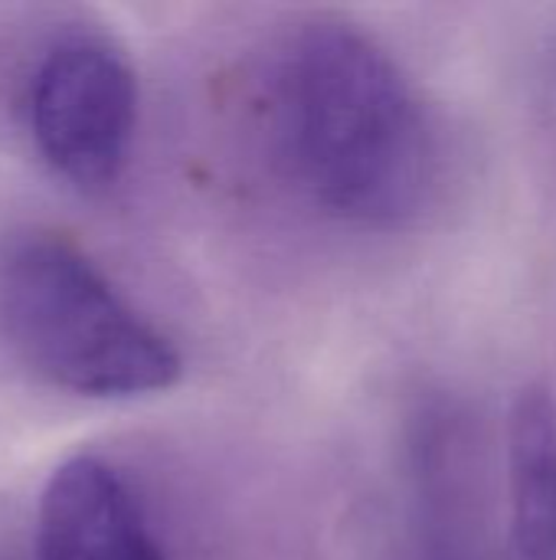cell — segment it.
<instances>
[{"mask_svg": "<svg viewBox=\"0 0 556 560\" xmlns=\"http://www.w3.org/2000/svg\"><path fill=\"white\" fill-rule=\"evenodd\" d=\"M265 118L282 174L331 220L397 230L436 197L442 144L419 89L341 16L305 20L279 43Z\"/></svg>", "mask_w": 556, "mask_h": 560, "instance_id": "6da1fadb", "label": "cell"}, {"mask_svg": "<svg viewBox=\"0 0 556 560\" xmlns=\"http://www.w3.org/2000/svg\"><path fill=\"white\" fill-rule=\"evenodd\" d=\"M39 560H167L131 482L102 456L66 459L39 499Z\"/></svg>", "mask_w": 556, "mask_h": 560, "instance_id": "277c9868", "label": "cell"}, {"mask_svg": "<svg viewBox=\"0 0 556 560\" xmlns=\"http://www.w3.org/2000/svg\"><path fill=\"white\" fill-rule=\"evenodd\" d=\"M406 532V560H485L465 423L442 404L413 420Z\"/></svg>", "mask_w": 556, "mask_h": 560, "instance_id": "5b68a950", "label": "cell"}, {"mask_svg": "<svg viewBox=\"0 0 556 560\" xmlns=\"http://www.w3.org/2000/svg\"><path fill=\"white\" fill-rule=\"evenodd\" d=\"M505 560H556V400L541 384L508 417Z\"/></svg>", "mask_w": 556, "mask_h": 560, "instance_id": "8992f818", "label": "cell"}, {"mask_svg": "<svg viewBox=\"0 0 556 560\" xmlns=\"http://www.w3.org/2000/svg\"><path fill=\"white\" fill-rule=\"evenodd\" d=\"M138 98V72L108 33H59L26 85V121L39 158L79 190L111 187L134 144Z\"/></svg>", "mask_w": 556, "mask_h": 560, "instance_id": "3957f363", "label": "cell"}, {"mask_svg": "<svg viewBox=\"0 0 556 560\" xmlns=\"http://www.w3.org/2000/svg\"><path fill=\"white\" fill-rule=\"evenodd\" d=\"M0 331L46 384L131 400L174 387L177 345L66 233L29 226L0 243Z\"/></svg>", "mask_w": 556, "mask_h": 560, "instance_id": "7a4b0ae2", "label": "cell"}]
</instances>
